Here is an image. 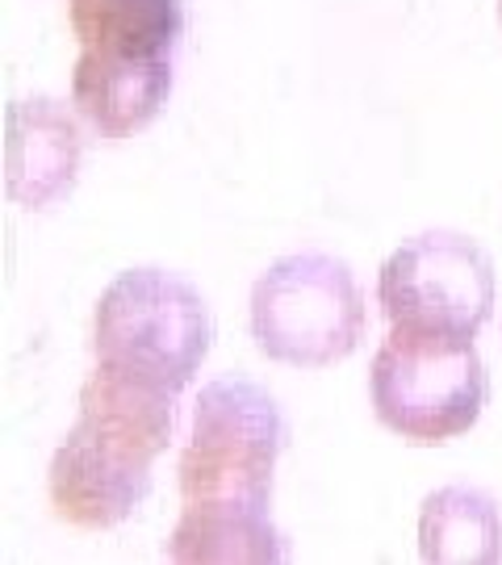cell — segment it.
Masks as SVG:
<instances>
[{
    "instance_id": "obj_1",
    "label": "cell",
    "mask_w": 502,
    "mask_h": 565,
    "mask_svg": "<svg viewBox=\"0 0 502 565\" xmlns=\"http://www.w3.org/2000/svg\"><path fill=\"white\" fill-rule=\"evenodd\" d=\"M289 445L281 403L247 377L201 385L181 452V524L163 541L168 562H268L289 557L273 524V473Z\"/></svg>"
},
{
    "instance_id": "obj_2",
    "label": "cell",
    "mask_w": 502,
    "mask_h": 565,
    "mask_svg": "<svg viewBox=\"0 0 502 565\" xmlns=\"http://www.w3.org/2000/svg\"><path fill=\"white\" fill-rule=\"evenodd\" d=\"M214 348V310L197 285L163 268H126L93 310L100 364L139 373L181 394Z\"/></svg>"
},
{
    "instance_id": "obj_3",
    "label": "cell",
    "mask_w": 502,
    "mask_h": 565,
    "mask_svg": "<svg viewBox=\"0 0 502 565\" xmlns=\"http://www.w3.org/2000/svg\"><path fill=\"white\" fill-rule=\"evenodd\" d=\"M373 411L410 445L457 440L482 419L490 377L473 340L389 327L369 369Z\"/></svg>"
},
{
    "instance_id": "obj_4",
    "label": "cell",
    "mask_w": 502,
    "mask_h": 565,
    "mask_svg": "<svg viewBox=\"0 0 502 565\" xmlns=\"http://www.w3.org/2000/svg\"><path fill=\"white\" fill-rule=\"evenodd\" d=\"M364 294L356 273L327 252H293L252 285V340L268 361L327 369L364 340Z\"/></svg>"
},
{
    "instance_id": "obj_5",
    "label": "cell",
    "mask_w": 502,
    "mask_h": 565,
    "mask_svg": "<svg viewBox=\"0 0 502 565\" xmlns=\"http://www.w3.org/2000/svg\"><path fill=\"white\" fill-rule=\"evenodd\" d=\"M377 298L389 327L473 340L494 315V260L482 243L427 231L382 264Z\"/></svg>"
},
{
    "instance_id": "obj_6",
    "label": "cell",
    "mask_w": 502,
    "mask_h": 565,
    "mask_svg": "<svg viewBox=\"0 0 502 565\" xmlns=\"http://www.w3.org/2000/svg\"><path fill=\"white\" fill-rule=\"evenodd\" d=\"M51 507L72 527H118L151 494V461L76 424L51 457Z\"/></svg>"
},
{
    "instance_id": "obj_7",
    "label": "cell",
    "mask_w": 502,
    "mask_h": 565,
    "mask_svg": "<svg viewBox=\"0 0 502 565\" xmlns=\"http://www.w3.org/2000/svg\"><path fill=\"white\" fill-rule=\"evenodd\" d=\"M4 189L21 210H51L72 198L81 181L84 139L60 102H13L4 114Z\"/></svg>"
},
{
    "instance_id": "obj_8",
    "label": "cell",
    "mask_w": 502,
    "mask_h": 565,
    "mask_svg": "<svg viewBox=\"0 0 502 565\" xmlns=\"http://www.w3.org/2000/svg\"><path fill=\"white\" fill-rule=\"evenodd\" d=\"M172 97V63L84 51L72 72V102L105 139H130L160 118Z\"/></svg>"
},
{
    "instance_id": "obj_9",
    "label": "cell",
    "mask_w": 502,
    "mask_h": 565,
    "mask_svg": "<svg viewBox=\"0 0 502 565\" xmlns=\"http://www.w3.org/2000/svg\"><path fill=\"white\" fill-rule=\"evenodd\" d=\"M81 424L142 461H156L177 436V390L97 361L81 385Z\"/></svg>"
},
{
    "instance_id": "obj_10",
    "label": "cell",
    "mask_w": 502,
    "mask_h": 565,
    "mask_svg": "<svg viewBox=\"0 0 502 565\" xmlns=\"http://www.w3.org/2000/svg\"><path fill=\"white\" fill-rule=\"evenodd\" d=\"M84 51L168 60L184 39V0H67Z\"/></svg>"
},
{
    "instance_id": "obj_11",
    "label": "cell",
    "mask_w": 502,
    "mask_h": 565,
    "mask_svg": "<svg viewBox=\"0 0 502 565\" xmlns=\"http://www.w3.org/2000/svg\"><path fill=\"white\" fill-rule=\"evenodd\" d=\"M423 562L490 565L502 557L499 503L478 486H440L419 511Z\"/></svg>"
},
{
    "instance_id": "obj_12",
    "label": "cell",
    "mask_w": 502,
    "mask_h": 565,
    "mask_svg": "<svg viewBox=\"0 0 502 565\" xmlns=\"http://www.w3.org/2000/svg\"><path fill=\"white\" fill-rule=\"evenodd\" d=\"M499 18H502V0H499Z\"/></svg>"
}]
</instances>
